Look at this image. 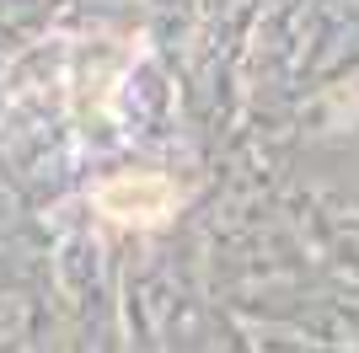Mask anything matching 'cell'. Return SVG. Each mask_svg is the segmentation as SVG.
I'll use <instances>...</instances> for the list:
<instances>
[{"mask_svg": "<svg viewBox=\"0 0 359 353\" xmlns=\"http://www.w3.org/2000/svg\"><path fill=\"white\" fill-rule=\"evenodd\" d=\"M177 209V182L161 172H123L97 188V214L113 225H156Z\"/></svg>", "mask_w": 359, "mask_h": 353, "instance_id": "1", "label": "cell"}]
</instances>
